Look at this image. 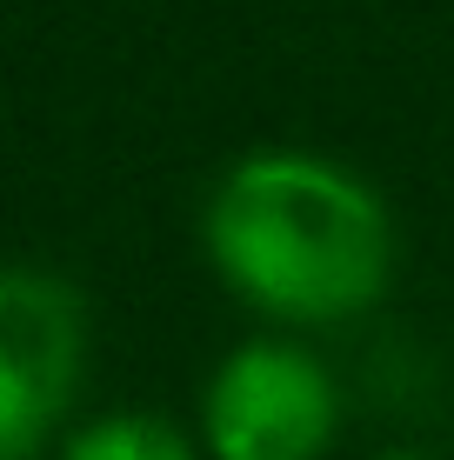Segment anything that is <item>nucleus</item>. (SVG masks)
<instances>
[{
  "mask_svg": "<svg viewBox=\"0 0 454 460\" xmlns=\"http://www.w3.org/2000/svg\"><path fill=\"white\" fill-rule=\"evenodd\" d=\"M374 460H434V454H374Z\"/></svg>",
  "mask_w": 454,
  "mask_h": 460,
  "instance_id": "nucleus-5",
  "label": "nucleus"
},
{
  "mask_svg": "<svg viewBox=\"0 0 454 460\" xmlns=\"http://www.w3.org/2000/svg\"><path fill=\"white\" fill-rule=\"evenodd\" d=\"M54 460H208L154 407H120V414H93L74 434H60Z\"/></svg>",
  "mask_w": 454,
  "mask_h": 460,
  "instance_id": "nucleus-4",
  "label": "nucleus"
},
{
  "mask_svg": "<svg viewBox=\"0 0 454 460\" xmlns=\"http://www.w3.org/2000/svg\"><path fill=\"white\" fill-rule=\"evenodd\" d=\"M87 380V300L47 267H0V460H40Z\"/></svg>",
  "mask_w": 454,
  "mask_h": 460,
  "instance_id": "nucleus-3",
  "label": "nucleus"
},
{
  "mask_svg": "<svg viewBox=\"0 0 454 460\" xmlns=\"http://www.w3.org/2000/svg\"><path fill=\"white\" fill-rule=\"evenodd\" d=\"M341 434V387L315 347L254 334L214 360L200 387L208 460H327Z\"/></svg>",
  "mask_w": 454,
  "mask_h": 460,
  "instance_id": "nucleus-2",
  "label": "nucleus"
},
{
  "mask_svg": "<svg viewBox=\"0 0 454 460\" xmlns=\"http://www.w3.org/2000/svg\"><path fill=\"white\" fill-rule=\"evenodd\" d=\"M200 247L234 300L280 327L354 321L395 280V214L354 167L254 147L214 181Z\"/></svg>",
  "mask_w": 454,
  "mask_h": 460,
  "instance_id": "nucleus-1",
  "label": "nucleus"
}]
</instances>
